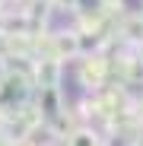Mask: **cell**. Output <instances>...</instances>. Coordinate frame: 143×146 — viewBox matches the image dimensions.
Instances as JSON below:
<instances>
[{
    "instance_id": "2",
    "label": "cell",
    "mask_w": 143,
    "mask_h": 146,
    "mask_svg": "<svg viewBox=\"0 0 143 146\" xmlns=\"http://www.w3.org/2000/svg\"><path fill=\"white\" fill-rule=\"evenodd\" d=\"M54 7H70V10H76V0H54Z\"/></svg>"
},
{
    "instance_id": "3",
    "label": "cell",
    "mask_w": 143,
    "mask_h": 146,
    "mask_svg": "<svg viewBox=\"0 0 143 146\" xmlns=\"http://www.w3.org/2000/svg\"><path fill=\"white\" fill-rule=\"evenodd\" d=\"M3 73H7V64H3V57H0V76H3Z\"/></svg>"
},
{
    "instance_id": "1",
    "label": "cell",
    "mask_w": 143,
    "mask_h": 146,
    "mask_svg": "<svg viewBox=\"0 0 143 146\" xmlns=\"http://www.w3.org/2000/svg\"><path fill=\"white\" fill-rule=\"evenodd\" d=\"M89 143H95L89 133H76V137H73V146H89Z\"/></svg>"
},
{
    "instance_id": "5",
    "label": "cell",
    "mask_w": 143,
    "mask_h": 146,
    "mask_svg": "<svg viewBox=\"0 0 143 146\" xmlns=\"http://www.w3.org/2000/svg\"><path fill=\"white\" fill-rule=\"evenodd\" d=\"M3 44H7V41H3V35H0V54H3Z\"/></svg>"
},
{
    "instance_id": "4",
    "label": "cell",
    "mask_w": 143,
    "mask_h": 146,
    "mask_svg": "<svg viewBox=\"0 0 143 146\" xmlns=\"http://www.w3.org/2000/svg\"><path fill=\"white\" fill-rule=\"evenodd\" d=\"M3 22H7V16H3V10H0V29H3Z\"/></svg>"
}]
</instances>
